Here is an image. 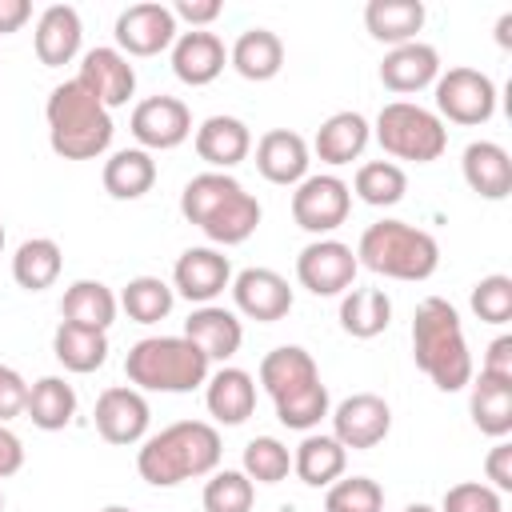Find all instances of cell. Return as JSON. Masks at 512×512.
<instances>
[{
  "label": "cell",
  "instance_id": "obj_1",
  "mask_svg": "<svg viewBox=\"0 0 512 512\" xmlns=\"http://www.w3.org/2000/svg\"><path fill=\"white\" fill-rule=\"evenodd\" d=\"M220 432L208 420H176L156 436H144L136 472L152 488H176L196 476H212L220 464Z\"/></svg>",
  "mask_w": 512,
  "mask_h": 512
},
{
  "label": "cell",
  "instance_id": "obj_2",
  "mask_svg": "<svg viewBox=\"0 0 512 512\" xmlns=\"http://www.w3.org/2000/svg\"><path fill=\"white\" fill-rule=\"evenodd\" d=\"M180 212L212 244H244L260 224V200L232 172H200L180 192Z\"/></svg>",
  "mask_w": 512,
  "mask_h": 512
},
{
  "label": "cell",
  "instance_id": "obj_3",
  "mask_svg": "<svg viewBox=\"0 0 512 512\" xmlns=\"http://www.w3.org/2000/svg\"><path fill=\"white\" fill-rule=\"evenodd\" d=\"M412 356L416 368L440 388L460 392L472 380V352L464 340L460 312L444 296H424L412 316Z\"/></svg>",
  "mask_w": 512,
  "mask_h": 512
},
{
  "label": "cell",
  "instance_id": "obj_4",
  "mask_svg": "<svg viewBox=\"0 0 512 512\" xmlns=\"http://www.w3.org/2000/svg\"><path fill=\"white\" fill-rule=\"evenodd\" d=\"M260 384H264V392L272 396L276 416H280L284 428L312 432V428L328 416V408H332L328 388H324V380H320V368H316L312 352L300 348V344H280V348H272V352L260 360Z\"/></svg>",
  "mask_w": 512,
  "mask_h": 512
},
{
  "label": "cell",
  "instance_id": "obj_5",
  "mask_svg": "<svg viewBox=\"0 0 512 512\" xmlns=\"http://www.w3.org/2000/svg\"><path fill=\"white\" fill-rule=\"evenodd\" d=\"M44 120H48V144L64 160H96V156H104L108 144H112V132H116L112 112L76 76L48 92Z\"/></svg>",
  "mask_w": 512,
  "mask_h": 512
},
{
  "label": "cell",
  "instance_id": "obj_6",
  "mask_svg": "<svg viewBox=\"0 0 512 512\" xmlns=\"http://www.w3.org/2000/svg\"><path fill=\"white\" fill-rule=\"evenodd\" d=\"M356 264L388 280H428L440 268V244L432 232L404 220H376L356 244Z\"/></svg>",
  "mask_w": 512,
  "mask_h": 512
},
{
  "label": "cell",
  "instance_id": "obj_7",
  "mask_svg": "<svg viewBox=\"0 0 512 512\" xmlns=\"http://www.w3.org/2000/svg\"><path fill=\"white\" fill-rule=\"evenodd\" d=\"M208 368L188 336H144L124 356V376L140 392H192L208 380Z\"/></svg>",
  "mask_w": 512,
  "mask_h": 512
},
{
  "label": "cell",
  "instance_id": "obj_8",
  "mask_svg": "<svg viewBox=\"0 0 512 512\" xmlns=\"http://www.w3.org/2000/svg\"><path fill=\"white\" fill-rule=\"evenodd\" d=\"M376 140L396 160L432 164L448 148V128L432 108L412 104V100H392L376 116Z\"/></svg>",
  "mask_w": 512,
  "mask_h": 512
},
{
  "label": "cell",
  "instance_id": "obj_9",
  "mask_svg": "<svg viewBox=\"0 0 512 512\" xmlns=\"http://www.w3.org/2000/svg\"><path fill=\"white\" fill-rule=\"evenodd\" d=\"M432 88H436L440 120L476 128V124H488L496 112V84H492V76H484L476 68H448L436 76Z\"/></svg>",
  "mask_w": 512,
  "mask_h": 512
},
{
  "label": "cell",
  "instance_id": "obj_10",
  "mask_svg": "<svg viewBox=\"0 0 512 512\" xmlns=\"http://www.w3.org/2000/svg\"><path fill=\"white\" fill-rule=\"evenodd\" d=\"M352 212V188L332 176V172H320V176H304L292 192V220L312 232L316 240L336 232Z\"/></svg>",
  "mask_w": 512,
  "mask_h": 512
},
{
  "label": "cell",
  "instance_id": "obj_11",
  "mask_svg": "<svg viewBox=\"0 0 512 512\" xmlns=\"http://www.w3.org/2000/svg\"><path fill=\"white\" fill-rule=\"evenodd\" d=\"M356 272H360L356 252L344 240H332V236H320V240L304 244L300 256H296V280L312 296H344L352 288Z\"/></svg>",
  "mask_w": 512,
  "mask_h": 512
},
{
  "label": "cell",
  "instance_id": "obj_12",
  "mask_svg": "<svg viewBox=\"0 0 512 512\" xmlns=\"http://www.w3.org/2000/svg\"><path fill=\"white\" fill-rule=\"evenodd\" d=\"M128 128L144 152H168L192 136V112L176 96H148L132 108Z\"/></svg>",
  "mask_w": 512,
  "mask_h": 512
},
{
  "label": "cell",
  "instance_id": "obj_13",
  "mask_svg": "<svg viewBox=\"0 0 512 512\" xmlns=\"http://www.w3.org/2000/svg\"><path fill=\"white\" fill-rule=\"evenodd\" d=\"M92 420H96V432H100L108 444L128 448V444H140V440L148 436L152 408H148V400H144L140 388L116 384V388H104V392L96 396Z\"/></svg>",
  "mask_w": 512,
  "mask_h": 512
},
{
  "label": "cell",
  "instance_id": "obj_14",
  "mask_svg": "<svg viewBox=\"0 0 512 512\" xmlns=\"http://www.w3.org/2000/svg\"><path fill=\"white\" fill-rule=\"evenodd\" d=\"M392 432V408L376 392H352L332 408V436L344 448H376Z\"/></svg>",
  "mask_w": 512,
  "mask_h": 512
},
{
  "label": "cell",
  "instance_id": "obj_15",
  "mask_svg": "<svg viewBox=\"0 0 512 512\" xmlns=\"http://www.w3.org/2000/svg\"><path fill=\"white\" fill-rule=\"evenodd\" d=\"M176 16L168 4H128L116 16V48L124 56H160L176 44Z\"/></svg>",
  "mask_w": 512,
  "mask_h": 512
},
{
  "label": "cell",
  "instance_id": "obj_16",
  "mask_svg": "<svg viewBox=\"0 0 512 512\" xmlns=\"http://www.w3.org/2000/svg\"><path fill=\"white\" fill-rule=\"evenodd\" d=\"M228 288H232L236 312L256 320V324H276L292 312V288L272 268H244L240 276H232Z\"/></svg>",
  "mask_w": 512,
  "mask_h": 512
},
{
  "label": "cell",
  "instance_id": "obj_17",
  "mask_svg": "<svg viewBox=\"0 0 512 512\" xmlns=\"http://www.w3.org/2000/svg\"><path fill=\"white\" fill-rule=\"evenodd\" d=\"M76 80H80L108 112L120 108V104H128L132 92H136V68L128 64V56H124L120 48H88V52L80 56Z\"/></svg>",
  "mask_w": 512,
  "mask_h": 512
},
{
  "label": "cell",
  "instance_id": "obj_18",
  "mask_svg": "<svg viewBox=\"0 0 512 512\" xmlns=\"http://www.w3.org/2000/svg\"><path fill=\"white\" fill-rule=\"evenodd\" d=\"M232 284V264L216 248H184L172 268V292L192 304H212Z\"/></svg>",
  "mask_w": 512,
  "mask_h": 512
},
{
  "label": "cell",
  "instance_id": "obj_19",
  "mask_svg": "<svg viewBox=\"0 0 512 512\" xmlns=\"http://www.w3.org/2000/svg\"><path fill=\"white\" fill-rule=\"evenodd\" d=\"M80 40H84V24H80V12L72 4H48L36 20V32H32V48H36V60L44 68H64L80 56Z\"/></svg>",
  "mask_w": 512,
  "mask_h": 512
},
{
  "label": "cell",
  "instance_id": "obj_20",
  "mask_svg": "<svg viewBox=\"0 0 512 512\" xmlns=\"http://www.w3.org/2000/svg\"><path fill=\"white\" fill-rule=\"evenodd\" d=\"M308 140L292 128H272L256 140V172L268 180V184H280V188H292L308 176Z\"/></svg>",
  "mask_w": 512,
  "mask_h": 512
},
{
  "label": "cell",
  "instance_id": "obj_21",
  "mask_svg": "<svg viewBox=\"0 0 512 512\" xmlns=\"http://www.w3.org/2000/svg\"><path fill=\"white\" fill-rule=\"evenodd\" d=\"M228 64V52H224V40L208 28H192V32H180L176 44H172V72L180 84H192V88H204L212 84Z\"/></svg>",
  "mask_w": 512,
  "mask_h": 512
},
{
  "label": "cell",
  "instance_id": "obj_22",
  "mask_svg": "<svg viewBox=\"0 0 512 512\" xmlns=\"http://www.w3.org/2000/svg\"><path fill=\"white\" fill-rule=\"evenodd\" d=\"M440 76V52L424 40H408V44H396L384 60H380V84L388 92H420L428 84H436Z\"/></svg>",
  "mask_w": 512,
  "mask_h": 512
},
{
  "label": "cell",
  "instance_id": "obj_23",
  "mask_svg": "<svg viewBox=\"0 0 512 512\" xmlns=\"http://www.w3.org/2000/svg\"><path fill=\"white\" fill-rule=\"evenodd\" d=\"M252 152V132L240 116H208L196 128V156L208 164V172H232Z\"/></svg>",
  "mask_w": 512,
  "mask_h": 512
},
{
  "label": "cell",
  "instance_id": "obj_24",
  "mask_svg": "<svg viewBox=\"0 0 512 512\" xmlns=\"http://www.w3.org/2000/svg\"><path fill=\"white\" fill-rule=\"evenodd\" d=\"M184 336L208 356V364L212 360H232L236 352H240V344H244V324L236 320V312H228V308H220V304H200L188 320H184Z\"/></svg>",
  "mask_w": 512,
  "mask_h": 512
},
{
  "label": "cell",
  "instance_id": "obj_25",
  "mask_svg": "<svg viewBox=\"0 0 512 512\" xmlns=\"http://www.w3.org/2000/svg\"><path fill=\"white\" fill-rule=\"evenodd\" d=\"M460 172H464L468 188L484 200H504L512 192V156L496 140H472L464 148Z\"/></svg>",
  "mask_w": 512,
  "mask_h": 512
},
{
  "label": "cell",
  "instance_id": "obj_26",
  "mask_svg": "<svg viewBox=\"0 0 512 512\" xmlns=\"http://www.w3.org/2000/svg\"><path fill=\"white\" fill-rule=\"evenodd\" d=\"M204 384H208L204 404H208V412H212L216 424L236 428V424H244L256 412V380L244 368H220Z\"/></svg>",
  "mask_w": 512,
  "mask_h": 512
},
{
  "label": "cell",
  "instance_id": "obj_27",
  "mask_svg": "<svg viewBox=\"0 0 512 512\" xmlns=\"http://www.w3.org/2000/svg\"><path fill=\"white\" fill-rule=\"evenodd\" d=\"M368 140H372V128H368V120H364L360 112H332V116L316 128L312 148H316V156H320L324 164L340 168V164L360 160L364 148H368Z\"/></svg>",
  "mask_w": 512,
  "mask_h": 512
},
{
  "label": "cell",
  "instance_id": "obj_28",
  "mask_svg": "<svg viewBox=\"0 0 512 512\" xmlns=\"http://www.w3.org/2000/svg\"><path fill=\"white\" fill-rule=\"evenodd\" d=\"M472 384V396H468V412H472V424L492 436V440H504L512 432V380L504 376H488L480 372Z\"/></svg>",
  "mask_w": 512,
  "mask_h": 512
},
{
  "label": "cell",
  "instance_id": "obj_29",
  "mask_svg": "<svg viewBox=\"0 0 512 512\" xmlns=\"http://www.w3.org/2000/svg\"><path fill=\"white\" fill-rule=\"evenodd\" d=\"M344 464H348V448L324 432H308L292 452V472L308 488H328L332 480L344 476Z\"/></svg>",
  "mask_w": 512,
  "mask_h": 512
},
{
  "label": "cell",
  "instance_id": "obj_30",
  "mask_svg": "<svg viewBox=\"0 0 512 512\" xmlns=\"http://www.w3.org/2000/svg\"><path fill=\"white\" fill-rule=\"evenodd\" d=\"M424 4L420 0H368L364 8V28L380 44H408L424 28Z\"/></svg>",
  "mask_w": 512,
  "mask_h": 512
},
{
  "label": "cell",
  "instance_id": "obj_31",
  "mask_svg": "<svg viewBox=\"0 0 512 512\" xmlns=\"http://www.w3.org/2000/svg\"><path fill=\"white\" fill-rule=\"evenodd\" d=\"M228 64L244 80L264 84V80H272L284 68V44H280V36L272 28H248V32L236 36V44L228 52Z\"/></svg>",
  "mask_w": 512,
  "mask_h": 512
},
{
  "label": "cell",
  "instance_id": "obj_32",
  "mask_svg": "<svg viewBox=\"0 0 512 512\" xmlns=\"http://www.w3.org/2000/svg\"><path fill=\"white\" fill-rule=\"evenodd\" d=\"M100 180H104V192L112 200H140L156 184V160L144 148H120L104 160Z\"/></svg>",
  "mask_w": 512,
  "mask_h": 512
},
{
  "label": "cell",
  "instance_id": "obj_33",
  "mask_svg": "<svg viewBox=\"0 0 512 512\" xmlns=\"http://www.w3.org/2000/svg\"><path fill=\"white\" fill-rule=\"evenodd\" d=\"M116 308H120V300H116L112 288L100 284V280H76V284L64 288V300H60V316H64L68 324L100 328V332L112 328Z\"/></svg>",
  "mask_w": 512,
  "mask_h": 512
},
{
  "label": "cell",
  "instance_id": "obj_34",
  "mask_svg": "<svg viewBox=\"0 0 512 512\" xmlns=\"http://www.w3.org/2000/svg\"><path fill=\"white\" fill-rule=\"evenodd\" d=\"M24 416L40 432L68 428L72 416H76V388L64 376H40L36 384H28V408H24Z\"/></svg>",
  "mask_w": 512,
  "mask_h": 512
},
{
  "label": "cell",
  "instance_id": "obj_35",
  "mask_svg": "<svg viewBox=\"0 0 512 512\" xmlns=\"http://www.w3.org/2000/svg\"><path fill=\"white\" fill-rule=\"evenodd\" d=\"M60 268H64V252L52 236H32L16 248L12 256V280L24 288V292H44L60 280Z\"/></svg>",
  "mask_w": 512,
  "mask_h": 512
},
{
  "label": "cell",
  "instance_id": "obj_36",
  "mask_svg": "<svg viewBox=\"0 0 512 512\" xmlns=\"http://www.w3.org/2000/svg\"><path fill=\"white\" fill-rule=\"evenodd\" d=\"M52 352L56 360L68 368V372H96L104 368L108 360V332L100 328H80V324H68L60 320V328L52 332Z\"/></svg>",
  "mask_w": 512,
  "mask_h": 512
},
{
  "label": "cell",
  "instance_id": "obj_37",
  "mask_svg": "<svg viewBox=\"0 0 512 512\" xmlns=\"http://www.w3.org/2000/svg\"><path fill=\"white\" fill-rule=\"evenodd\" d=\"M392 320V300L384 288H348L340 300V328L356 340H372L388 328Z\"/></svg>",
  "mask_w": 512,
  "mask_h": 512
},
{
  "label": "cell",
  "instance_id": "obj_38",
  "mask_svg": "<svg viewBox=\"0 0 512 512\" xmlns=\"http://www.w3.org/2000/svg\"><path fill=\"white\" fill-rule=\"evenodd\" d=\"M352 192H356L364 204H372V208H392V204L404 200L408 176H404V168L392 164V160H368V164L356 168Z\"/></svg>",
  "mask_w": 512,
  "mask_h": 512
},
{
  "label": "cell",
  "instance_id": "obj_39",
  "mask_svg": "<svg viewBox=\"0 0 512 512\" xmlns=\"http://www.w3.org/2000/svg\"><path fill=\"white\" fill-rule=\"evenodd\" d=\"M172 304H176V292H172V284H164L160 276H132V280L124 284V292H120V308H124L128 320H136V324H156V320H164V316L172 312Z\"/></svg>",
  "mask_w": 512,
  "mask_h": 512
},
{
  "label": "cell",
  "instance_id": "obj_40",
  "mask_svg": "<svg viewBox=\"0 0 512 512\" xmlns=\"http://www.w3.org/2000/svg\"><path fill=\"white\" fill-rule=\"evenodd\" d=\"M252 500H256V484L240 472V468H220L208 476L204 484V512H252Z\"/></svg>",
  "mask_w": 512,
  "mask_h": 512
},
{
  "label": "cell",
  "instance_id": "obj_41",
  "mask_svg": "<svg viewBox=\"0 0 512 512\" xmlns=\"http://www.w3.org/2000/svg\"><path fill=\"white\" fill-rule=\"evenodd\" d=\"M252 484H280L292 472V452L276 436H256L244 444V468Z\"/></svg>",
  "mask_w": 512,
  "mask_h": 512
},
{
  "label": "cell",
  "instance_id": "obj_42",
  "mask_svg": "<svg viewBox=\"0 0 512 512\" xmlns=\"http://www.w3.org/2000/svg\"><path fill=\"white\" fill-rule=\"evenodd\" d=\"M384 508V488L372 476H344L328 484L324 512H380Z\"/></svg>",
  "mask_w": 512,
  "mask_h": 512
},
{
  "label": "cell",
  "instance_id": "obj_43",
  "mask_svg": "<svg viewBox=\"0 0 512 512\" xmlns=\"http://www.w3.org/2000/svg\"><path fill=\"white\" fill-rule=\"evenodd\" d=\"M472 312L484 324H508L512 320V276L492 272L472 288Z\"/></svg>",
  "mask_w": 512,
  "mask_h": 512
},
{
  "label": "cell",
  "instance_id": "obj_44",
  "mask_svg": "<svg viewBox=\"0 0 512 512\" xmlns=\"http://www.w3.org/2000/svg\"><path fill=\"white\" fill-rule=\"evenodd\" d=\"M440 512H504V504H500V492L492 484L464 480V484H452L444 492Z\"/></svg>",
  "mask_w": 512,
  "mask_h": 512
},
{
  "label": "cell",
  "instance_id": "obj_45",
  "mask_svg": "<svg viewBox=\"0 0 512 512\" xmlns=\"http://www.w3.org/2000/svg\"><path fill=\"white\" fill-rule=\"evenodd\" d=\"M24 408H28V380L12 364H0V424L24 416Z\"/></svg>",
  "mask_w": 512,
  "mask_h": 512
},
{
  "label": "cell",
  "instance_id": "obj_46",
  "mask_svg": "<svg viewBox=\"0 0 512 512\" xmlns=\"http://www.w3.org/2000/svg\"><path fill=\"white\" fill-rule=\"evenodd\" d=\"M220 12H224L220 0H176L172 4V16L184 20V24H192V28H208Z\"/></svg>",
  "mask_w": 512,
  "mask_h": 512
},
{
  "label": "cell",
  "instance_id": "obj_47",
  "mask_svg": "<svg viewBox=\"0 0 512 512\" xmlns=\"http://www.w3.org/2000/svg\"><path fill=\"white\" fill-rule=\"evenodd\" d=\"M484 472H488V480H492L496 492H508V488H512V444H508V440H500V444L488 452Z\"/></svg>",
  "mask_w": 512,
  "mask_h": 512
},
{
  "label": "cell",
  "instance_id": "obj_48",
  "mask_svg": "<svg viewBox=\"0 0 512 512\" xmlns=\"http://www.w3.org/2000/svg\"><path fill=\"white\" fill-rule=\"evenodd\" d=\"M480 372L512 380V336H496V340L488 344V352H484V364H480Z\"/></svg>",
  "mask_w": 512,
  "mask_h": 512
},
{
  "label": "cell",
  "instance_id": "obj_49",
  "mask_svg": "<svg viewBox=\"0 0 512 512\" xmlns=\"http://www.w3.org/2000/svg\"><path fill=\"white\" fill-rule=\"evenodd\" d=\"M20 468H24V444L8 424H0V480L16 476Z\"/></svg>",
  "mask_w": 512,
  "mask_h": 512
},
{
  "label": "cell",
  "instance_id": "obj_50",
  "mask_svg": "<svg viewBox=\"0 0 512 512\" xmlns=\"http://www.w3.org/2000/svg\"><path fill=\"white\" fill-rule=\"evenodd\" d=\"M32 20V4L28 0H0V36L20 32Z\"/></svg>",
  "mask_w": 512,
  "mask_h": 512
},
{
  "label": "cell",
  "instance_id": "obj_51",
  "mask_svg": "<svg viewBox=\"0 0 512 512\" xmlns=\"http://www.w3.org/2000/svg\"><path fill=\"white\" fill-rule=\"evenodd\" d=\"M508 28H512V12H504V16H500V24H496V40H500V48H508V44H512Z\"/></svg>",
  "mask_w": 512,
  "mask_h": 512
},
{
  "label": "cell",
  "instance_id": "obj_52",
  "mask_svg": "<svg viewBox=\"0 0 512 512\" xmlns=\"http://www.w3.org/2000/svg\"><path fill=\"white\" fill-rule=\"evenodd\" d=\"M404 512H436V508H432V504H408Z\"/></svg>",
  "mask_w": 512,
  "mask_h": 512
},
{
  "label": "cell",
  "instance_id": "obj_53",
  "mask_svg": "<svg viewBox=\"0 0 512 512\" xmlns=\"http://www.w3.org/2000/svg\"><path fill=\"white\" fill-rule=\"evenodd\" d=\"M100 512H132V508H124V504H108V508H100Z\"/></svg>",
  "mask_w": 512,
  "mask_h": 512
},
{
  "label": "cell",
  "instance_id": "obj_54",
  "mask_svg": "<svg viewBox=\"0 0 512 512\" xmlns=\"http://www.w3.org/2000/svg\"><path fill=\"white\" fill-rule=\"evenodd\" d=\"M0 252H4V224H0Z\"/></svg>",
  "mask_w": 512,
  "mask_h": 512
},
{
  "label": "cell",
  "instance_id": "obj_55",
  "mask_svg": "<svg viewBox=\"0 0 512 512\" xmlns=\"http://www.w3.org/2000/svg\"><path fill=\"white\" fill-rule=\"evenodd\" d=\"M0 512H4V492H0Z\"/></svg>",
  "mask_w": 512,
  "mask_h": 512
}]
</instances>
